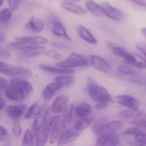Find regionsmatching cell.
<instances>
[{
    "label": "cell",
    "mask_w": 146,
    "mask_h": 146,
    "mask_svg": "<svg viewBox=\"0 0 146 146\" xmlns=\"http://www.w3.org/2000/svg\"><path fill=\"white\" fill-rule=\"evenodd\" d=\"M88 65L89 62L87 61V59L82 55L75 52H72L65 59L61 60L56 63V66L66 69H74L75 68L87 67Z\"/></svg>",
    "instance_id": "3957f363"
},
{
    "label": "cell",
    "mask_w": 146,
    "mask_h": 146,
    "mask_svg": "<svg viewBox=\"0 0 146 146\" xmlns=\"http://www.w3.org/2000/svg\"><path fill=\"white\" fill-rule=\"evenodd\" d=\"M40 107H41V105H39L38 102H35L34 104H33L25 112L24 118L26 120H32V119L35 118L38 112L40 110Z\"/></svg>",
    "instance_id": "4dcf8cb0"
},
{
    "label": "cell",
    "mask_w": 146,
    "mask_h": 146,
    "mask_svg": "<svg viewBox=\"0 0 146 146\" xmlns=\"http://www.w3.org/2000/svg\"><path fill=\"white\" fill-rule=\"evenodd\" d=\"M111 52L115 56L122 58L123 62L130 61V60H132V59H133L135 57L134 55H133L132 53H130L126 49H124L123 47H121V46H113L112 49H111Z\"/></svg>",
    "instance_id": "484cf974"
},
{
    "label": "cell",
    "mask_w": 146,
    "mask_h": 146,
    "mask_svg": "<svg viewBox=\"0 0 146 146\" xmlns=\"http://www.w3.org/2000/svg\"><path fill=\"white\" fill-rule=\"evenodd\" d=\"M74 80H75V77L73 74H61L58 75L54 81L62 85V87H67L72 86Z\"/></svg>",
    "instance_id": "f546056e"
},
{
    "label": "cell",
    "mask_w": 146,
    "mask_h": 146,
    "mask_svg": "<svg viewBox=\"0 0 146 146\" xmlns=\"http://www.w3.org/2000/svg\"><path fill=\"white\" fill-rule=\"evenodd\" d=\"M51 45L55 48H57V49H62V50H68L70 49V46L64 44V43H59V42H56V43H52Z\"/></svg>",
    "instance_id": "b9f144b4"
},
{
    "label": "cell",
    "mask_w": 146,
    "mask_h": 146,
    "mask_svg": "<svg viewBox=\"0 0 146 146\" xmlns=\"http://www.w3.org/2000/svg\"><path fill=\"white\" fill-rule=\"evenodd\" d=\"M25 27L27 29L30 30L31 32L41 33L44 28V21L37 16H32L28 20V21L27 22Z\"/></svg>",
    "instance_id": "44dd1931"
},
{
    "label": "cell",
    "mask_w": 146,
    "mask_h": 146,
    "mask_svg": "<svg viewBox=\"0 0 146 146\" xmlns=\"http://www.w3.org/2000/svg\"><path fill=\"white\" fill-rule=\"evenodd\" d=\"M93 111V108L87 103L78 104L74 108V113L78 118H86L91 116Z\"/></svg>",
    "instance_id": "ffe728a7"
},
{
    "label": "cell",
    "mask_w": 146,
    "mask_h": 146,
    "mask_svg": "<svg viewBox=\"0 0 146 146\" xmlns=\"http://www.w3.org/2000/svg\"><path fill=\"white\" fill-rule=\"evenodd\" d=\"M142 132L141 129H139V127H135V126H132L131 127L127 128V130H125L123 132V135H127V136H134L135 134H137L138 133Z\"/></svg>",
    "instance_id": "d590c367"
},
{
    "label": "cell",
    "mask_w": 146,
    "mask_h": 146,
    "mask_svg": "<svg viewBox=\"0 0 146 146\" xmlns=\"http://www.w3.org/2000/svg\"><path fill=\"white\" fill-rule=\"evenodd\" d=\"M8 66H9L8 63L3 62H0V74H3L4 70L7 68Z\"/></svg>",
    "instance_id": "bcb514c9"
},
{
    "label": "cell",
    "mask_w": 146,
    "mask_h": 146,
    "mask_svg": "<svg viewBox=\"0 0 146 146\" xmlns=\"http://www.w3.org/2000/svg\"><path fill=\"white\" fill-rule=\"evenodd\" d=\"M0 120H1V116H0Z\"/></svg>",
    "instance_id": "db71d44e"
},
{
    "label": "cell",
    "mask_w": 146,
    "mask_h": 146,
    "mask_svg": "<svg viewBox=\"0 0 146 146\" xmlns=\"http://www.w3.org/2000/svg\"><path fill=\"white\" fill-rule=\"evenodd\" d=\"M10 56H11V52H10L9 49L1 45V44H0V57L9 59Z\"/></svg>",
    "instance_id": "74e56055"
},
{
    "label": "cell",
    "mask_w": 146,
    "mask_h": 146,
    "mask_svg": "<svg viewBox=\"0 0 146 146\" xmlns=\"http://www.w3.org/2000/svg\"><path fill=\"white\" fill-rule=\"evenodd\" d=\"M115 101L125 107L127 110H135V111H139V103L137 100V98H135L134 97L129 95V94H121V95H117L115 97Z\"/></svg>",
    "instance_id": "5b68a950"
},
{
    "label": "cell",
    "mask_w": 146,
    "mask_h": 146,
    "mask_svg": "<svg viewBox=\"0 0 146 146\" xmlns=\"http://www.w3.org/2000/svg\"><path fill=\"white\" fill-rule=\"evenodd\" d=\"M92 123H93L92 116H89L86 118H78L77 120L74 121L73 124V129L80 133L84 130L87 129L90 126H92Z\"/></svg>",
    "instance_id": "d4e9b609"
},
{
    "label": "cell",
    "mask_w": 146,
    "mask_h": 146,
    "mask_svg": "<svg viewBox=\"0 0 146 146\" xmlns=\"http://www.w3.org/2000/svg\"><path fill=\"white\" fill-rule=\"evenodd\" d=\"M50 32L54 35L62 38H65L68 41L71 40V37L68 35V33L66 30V27H64V25L62 24V22L60 20L53 19L52 21H50Z\"/></svg>",
    "instance_id": "7c38bea8"
},
{
    "label": "cell",
    "mask_w": 146,
    "mask_h": 146,
    "mask_svg": "<svg viewBox=\"0 0 146 146\" xmlns=\"http://www.w3.org/2000/svg\"><path fill=\"white\" fill-rule=\"evenodd\" d=\"M34 141H35V136H34L33 131L31 130V129H27V130L24 133V134H23L21 145L33 146Z\"/></svg>",
    "instance_id": "d6a6232c"
},
{
    "label": "cell",
    "mask_w": 146,
    "mask_h": 146,
    "mask_svg": "<svg viewBox=\"0 0 146 146\" xmlns=\"http://www.w3.org/2000/svg\"><path fill=\"white\" fill-rule=\"evenodd\" d=\"M141 33H142V34L145 36V38H146V27H143V28H141Z\"/></svg>",
    "instance_id": "f907efd6"
},
{
    "label": "cell",
    "mask_w": 146,
    "mask_h": 146,
    "mask_svg": "<svg viewBox=\"0 0 146 146\" xmlns=\"http://www.w3.org/2000/svg\"><path fill=\"white\" fill-rule=\"evenodd\" d=\"M69 1L74 3V2H80V1H82V0H69Z\"/></svg>",
    "instance_id": "816d5d0a"
},
{
    "label": "cell",
    "mask_w": 146,
    "mask_h": 146,
    "mask_svg": "<svg viewBox=\"0 0 146 146\" xmlns=\"http://www.w3.org/2000/svg\"><path fill=\"white\" fill-rule=\"evenodd\" d=\"M15 39L23 41L32 46H45L48 44V39L43 36H22L16 37Z\"/></svg>",
    "instance_id": "2e32d148"
},
{
    "label": "cell",
    "mask_w": 146,
    "mask_h": 146,
    "mask_svg": "<svg viewBox=\"0 0 146 146\" xmlns=\"http://www.w3.org/2000/svg\"><path fill=\"white\" fill-rule=\"evenodd\" d=\"M133 137H134V139H135L139 143H140L142 145L146 146V133L139 132V133H138L137 134H135Z\"/></svg>",
    "instance_id": "8d00e7d4"
},
{
    "label": "cell",
    "mask_w": 146,
    "mask_h": 146,
    "mask_svg": "<svg viewBox=\"0 0 146 146\" xmlns=\"http://www.w3.org/2000/svg\"><path fill=\"white\" fill-rule=\"evenodd\" d=\"M7 3H8L9 8L12 11H15L20 7L21 0H7Z\"/></svg>",
    "instance_id": "f35d334b"
},
{
    "label": "cell",
    "mask_w": 146,
    "mask_h": 146,
    "mask_svg": "<svg viewBox=\"0 0 146 146\" xmlns=\"http://www.w3.org/2000/svg\"><path fill=\"white\" fill-rule=\"evenodd\" d=\"M69 98L66 95H59L56 98L50 107V110L51 113L55 115H59L65 112L68 108Z\"/></svg>",
    "instance_id": "ba28073f"
},
{
    "label": "cell",
    "mask_w": 146,
    "mask_h": 146,
    "mask_svg": "<svg viewBox=\"0 0 146 146\" xmlns=\"http://www.w3.org/2000/svg\"><path fill=\"white\" fill-rule=\"evenodd\" d=\"M77 32H78V34L80 37V38L83 39L85 42H86L90 44H98V39L92 33V32L89 29H87L86 27H84L82 25L78 26Z\"/></svg>",
    "instance_id": "7402d4cb"
},
{
    "label": "cell",
    "mask_w": 146,
    "mask_h": 146,
    "mask_svg": "<svg viewBox=\"0 0 146 146\" xmlns=\"http://www.w3.org/2000/svg\"><path fill=\"white\" fill-rule=\"evenodd\" d=\"M3 2H4V0H0V7L3 4Z\"/></svg>",
    "instance_id": "f5cc1de1"
},
{
    "label": "cell",
    "mask_w": 146,
    "mask_h": 146,
    "mask_svg": "<svg viewBox=\"0 0 146 146\" xmlns=\"http://www.w3.org/2000/svg\"><path fill=\"white\" fill-rule=\"evenodd\" d=\"M45 50H46L45 46H34L30 49L20 51V54L24 57L33 58V57H36L41 54H44V52Z\"/></svg>",
    "instance_id": "4316f807"
},
{
    "label": "cell",
    "mask_w": 146,
    "mask_h": 146,
    "mask_svg": "<svg viewBox=\"0 0 146 146\" xmlns=\"http://www.w3.org/2000/svg\"><path fill=\"white\" fill-rule=\"evenodd\" d=\"M118 117L122 120H131V121H139L142 119H146V113L145 111H135V110H126L124 111H121Z\"/></svg>",
    "instance_id": "ac0fdd59"
},
{
    "label": "cell",
    "mask_w": 146,
    "mask_h": 146,
    "mask_svg": "<svg viewBox=\"0 0 146 146\" xmlns=\"http://www.w3.org/2000/svg\"><path fill=\"white\" fill-rule=\"evenodd\" d=\"M137 50L143 55V56L146 57V44L143 43H139L136 45Z\"/></svg>",
    "instance_id": "7bdbcfd3"
},
{
    "label": "cell",
    "mask_w": 146,
    "mask_h": 146,
    "mask_svg": "<svg viewBox=\"0 0 146 146\" xmlns=\"http://www.w3.org/2000/svg\"><path fill=\"white\" fill-rule=\"evenodd\" d=\"M86 91L90 98L96 102V104H111L114 103V99L111 97L109 91L104 86H100L92 77L87 78Z\"/></svg>",
    "instance_id": "6da1fadb"
},
{
    "label": "cell",
    "mask_w": 146,
    "mask_h": 146,
    "mask_svg": "<svg viewBox=\"0 0 146 146\" xmlns=\"http://www.w3.org/2000/svg\"><path fill=\"white\" fill-rule=\"evenodd\" d=\"M120 139L115 133H99L97 135L95 146H118Z\"/></svg>",
    "instance_id": "30bf717a"
},
{
    "label": "cell",
    "mask_w": 146,
    "mask_h": 146,
    "mask_svg": "<svg viewBox=\"0 0 146 146\" xmlns=\"http://www.w3.org/2000/svg\"><path fill=\"white\" fill-rule=\"evenodd\" d=\"M85 9L86 11H90L92 14L98 15V16H102L104 15L101 5L98 4L97 2L94 0H86L85 1Z\"/></svg>",
    "instance_id": "83f0119b"
},
{
    "label": "cell",
    "mask_w": 146,
    "mask_h": 146,
    "mask_svg": "<svg viewBox=\"0 0 146 146\" xmlns=\"http://www.w3.org/2000/svg\"><path fill=\"white\" fill-rule=\"evenodd\" d=\"M137 56L139 58V60H141L144 63H145V65H146V57L143 56H140V55H137Z\"/></svg>",
    "instance_id": "681fc988"
},
{
    "label": "cell",
    "mask_w": 146,
    "mask_h": 146,
    "mask_svg": "<svg viewBox=\"0 0 146 146\" xmlns=\"http://www.w3.org/2000/svg\"><path fill=\"white\" fill-rule=\"evenodd\" d=\"M44 55L45 56H48L50 58H52V59H55V60H57V61L62 60V55L58 50H56L55 49H50V50H45L44 52Z\"/></svg>",
    "instance_id": "e575fe53"
},
{
    "label": "cell",
    "mask_w": 146,
    "mask_h": 146,
    "mask_svg": "<svg viewBox=\"0 0 146 146\" xmlns=\"http://www.w3.org/2000/svg\"><path fill=\"white\" fill-rule=\"evenodd\" d=\"M4 75L9 76V77H17V78H29L33 75V72L31 69L24 67L20 66H14L9 64L7 68L4 70L3 74Z\"/></svg>",
    "instance_id": "8992f818"
},
{
    "label": "cell",
    "mask_w": 146,
    "mask_h": 146,
    "mask_svg": "<svg viewBox=\"0 0 146 146\" xmlns=\"http://www.w3.org/2000/svg\"><path fill=\"white\" fill-rule=\"evenodd\" d=\"M48 118H49V108L45 104L41 105L39 111L38 112L37 115L34 118L32 130L33 132L37 131L38 128H40L44 124V122L47 121Z\"/></svg>",
    "instance_id": "4fadbf2b"
},
{
    "label": "cell",
    "mask_w": 146,
    "mask_h": 146,
    "mask_svg": "<svg viewBox=\"0 0 146 146\" xmlns=\"http://www.w3.org/2000/svg\"><path fill=\"white\" fill-rule=\"evenodd\" d=\"M117 71L123 75H129V76H134L141 74V69L127 64L119 66L117 68Z\"/></svg>",
    "instance_id": "f1b7e54d"
},
{
    "label": "cell",
    "mask_w": 146,
    "mask_h": 146,
    "mask_svg": "<svg viewBox=\"0 0 146 146\" xmlns=\"http://www.w3.org/2000/svg\"><path fill=\"white\" fill-rule=\"evenodd\" d=\"M38 68L46 72V73H50V74H74V69H66V68H59L57 66H53V65H49V64H39Z\"/></svg>",
    "instance_id": "e0dca14e"
},
{
    "label": "cell",
    "mask_w": 146,
    "mask_h": 146,
    "mask_svg": "<svg viewBox=\"0 0 146 146\" xmlns=\"http://www.w3.org/2000/svg\"><path fill=\"white\" fill-rule=\"evenodd\" d=\"M124 126L121 120H115L108 122L95 123L92 126V131L98 135L99 133H115Z\"/></svg>",
    "instance_id": "277c9868"
},
{
    "label": "cell",
    "mask_w": 146,
    "mask_h": 146,
    "mask_svg": "<svg viewBox=\"0 0 146 146\" xmlns=\"http://www.w3.org/2000/svg\"><path fill=\"white\" fill-rule=\"evenodd\" d=\"M62 88H63V87L62 86V85H60L59 83H57V82H56V81H53V82L48 84V85L44 88V90H43V92H42V98H43L44 100H46V101L50 100L51 98L54 96V94H55L57 91H59L60 89H62Z\"/></svg>",
    "instance_id": "cb8c5ba5"
},
{
    "label": "cell",
    "mask_w": 146,
    "mask_h": 146,
    "mask_svg": "<svg viewBox=\"0 0 146 146\" xmlns=\"http://www.w3.org/2000/svg\"><path fill=\"white\" fill-rule=\"evenodd\" d=\"M3 92H4L5 97L9 100L13 101V102H16V103L23 101L25 97H26L21 91H19L17 88H15V86H13L9 83L6 86V88H5Z\"/></svg>",
    "instance_id": "9a60e30c"
},
{
    "label": "cell",
    "mask_w": 146,
    "mask_h": 146,
    "mask_svg": "<svg viewBox=\"0 0 146 146\" xmlns=\"http://www.w3.org/2000/svg\"><path fill=\"white\" fill-rule=\"evenodd\" d=\"M27 110V107L24 104L9 105L6 108V114L9 118L13 120H16V119H20L22 115H24Z\"/></svg>",
    "instance_id": "d6986e66"
},
{
    "label": "cell",
    "mask_w": 146,
    "mask_h": 146,
    "mask_svg": "<svg viewBox=\"0 0 146 146\" xmlns=\"http://www.w3.org/2000/svg\"><path fill=\"white\" fill-rule=\"evenodd\" d=\"M100 5H101L102 10H103L104 15L107 16L110 20L115 21H119L124 18L123 12L121 11L120 9H116L115 7L112 6L110 3L103 2Z\"/></svg>",
    "instance_id": "52a82bcc"
},
{
    "label": "cell",
    "mask_w": 146,
    "mask_h": 146,
    "mask_svg": "<svg viewBox=\"0 0 146 146\" xmlns=\"http://www.w3.org/2000/svg\"><path fill=\"white\" fill-rule=\"evenodd\" d=\"M90 63L97 70L101 71L103 73H110L112 70V67L110 62L106 61L104 57L98 55L90 56Z\"/></svg>",
    "instance_id": "8fae6325"
},
{
    "label": "cell",
    "mask_w": 146,
    "mask_h": 146,
    "mask_svg": "<svg viewBox=\"0 0 146 146\" xmlns=\"http://www.w3.org/2000/svg\"><path fill=\"white\" fill-rule=\"evenodd\" d=\"M8 84H9V82H8L7 79H5L3 77H0V92H4Z\"/></svg>",
    "instance_id": "ee69618b"
},
{
    "label": "cell",
    "mask_w": 146,
    "mask_h": 146,
    "mask_svg": "<svg viewBox=\"0 0 146 146\" xmlns=\"http://www.w3.org/2000/svg\"><path fill=\"white\" fill-rule=\"evenodd\" d=\"M5 105H6V102H5V100L0 96V111L5 107Z\"/></svg>",
    "instance_id": "c3c4849f"
},
{
    "label": "cell",
    "mask_w": 146,
    "mask_h": 146,
    "mask_svg": "<svg viewBox=\"0 0 146 146\" xmlns=\"http://www.w3.org/2000/svg\"><path fill=\"white\" fill-rule=\"evenodd\" d=\"M61 118L59 115H56L54 116L49 117L44 124L38 128L37 131L33 132L35 136V146H45L49 141L51 130L55 125V123Z\"/></svg>",
    "instance_id": "7a4b0ae2"
},
{
    "label": "cell",
    "mask_w": 146,
    "mask_h": 146,
    "mask_svg": "<svg viewBox=\"0 0 146 146\" xmlns=\"http://www.w3.org/2000/svg\"><path fill=\"white\" fill-rule=\"evenodd\" d=\"M12 133L15 139H19L22 134V129H21V123L20 119L14 120L13 125H12Z\"/></svg>",
    "instance_id": "836d02e7"
},
{
    "label": "cell",
    "mask_w": 146,
    "mask_h": 146,
    "mask_svg": "<svg viewBox=\"0 0 146 146\" xmlns=\"http://www.w3.org/2000/svg\"><path fill=\"white\" fill-rule=\"evenodd\" d=\"M8 137V131L7 129L0 124V142L3 143L7 140Z\"/></svg>",
    "instance_id": "60d3db41"
},
{
    "label": "cell",
    "mask_w": 146,
    "mask_h": 146,
    "mask_svg": "<svg viewBox=\"0 0 146 146\" xmlns=\"http://www.w3.org/2000/svg\"><path fill=\"white\" fill-rule=\"evenodd\" d=\"M132 3H134V4H137L139 6H141V7H144L146 8V0H127Z\"/></svg>",
    "instance_id": "f6af8a7d"
},
{
    "label": "cell",
    "mask_w": 146,
    "mask_h": 146,
    "mask_svg": "<svg viewBox=\"0 0 146 146\" xmlns=\"http://www.w3.org/2000/svg\"><path fill=\"white\" fill-rule=\"evenodd\" d=\"M62 8L68 11V12H70V13H73V14H76V15H86V9L80 6V5H78L73 2H70V1H64L62 3Z\"/></svg>",
    "instance_id": "603a6c76"
},
{
    "label": "cell",
    "mask_w": 146,
    "mask_h": 146,
    "mask_svg": "<svg viewBox=\"0 0 146 146\" xmlns=\"http://www.w3.org/2000/svg\"><path fill=\"white\" fill-rule=\"evenodd\" d=\"M128 144H129V145L130 146H144L142 145L140 143H139L135 139H130V140H128Z\"/></svg>",
    "instance_id": "7dc6e473"
},
{
    "label": "cell",
    "mask_w": 146,
    "mask_h": 146,
    "mask_svg": "<svg viewBox=\"0 0 146 146\" xmlns=\"http://www.w3.org/2000/svg\"><path fill=\"white\" fill-rule=\"evenodd\" d=\"M80 133L74 130L73 128H68L66 132L62 133V135L60 137L58 141L56 142L57 146H65L68 144L74 142L80 137Z\"/></svg>",
    "instance_id": "5bb4252c"
},
{
    "label": "cell",
    "mask_w": 146,
    "mask_h": 146,
    "mask_svg": "<svg viewBox=\"0 0 146 146\" xmlns=\"http://www.w3.org/2000/svg\"><path fill=\"white\" fill-rule=\"evenodd\" d=\"M13 16V11L9 8H3L0 10V26L7 25Z\"/></svg>",
    "instance_id": "1f68e13d"
},
{
    "label": "cell",
    "mask_w": 146,
    "mask_h": 146,
    "mask_svg": "<svg viewBox=\"0 0 146 146\" xmlns=\"http://www.w3.org/2000/svg\"><path fill=\"white\" fill-rule=\"evenodd\" d=\"M9 84L21 91L25 96H29L33 92V87L32 84L24 78L13 77L9 80Z\"/></svg>",
    "instance_id": "9c48e42d"
},
{
    "label": "cell",
    "mask_w": 146,
    "mask_h": 146,
    "mask_svg": "<svg viewBox=\"0 0 146 146\" xmlns=\"http://www.w3.org/2000/svg\"><path fill=\"white\" fill-rule=\"evenodd\" d=\"M133 126H135L139 127L141 130H146V119H142L139 121H134L130 122Z\"/></svg>",
    "instance_id": "ab89813d"
}]
</instances>
